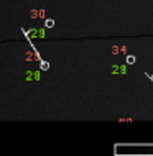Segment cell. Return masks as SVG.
<instances>
[{"mask_svg":"<svg viewBox=\"0 0 153 156\" xmlns=\"http://www.w3.org/2000/svg\"><path fill=\"white\" fill-rule=\"evenodd\" d=\"M135 61H137V59H135V56H127V64H133Z\"/></svg>","mask_w":153,"mask_h":156,"instance_id":"obj_1","label":"cell"},{"mask_svg":"<svg viewBox=\"0 0 153 156\" xmlns=\"http://www.w3.org/2000/svg\"><path fill=\"white\" fill-rule=\"evenodd\" d=\"M45 25H46V27H48V28H51V27H53V25H54V22H53V20H46V22H45Z\"/></svg>","mask_w":153,"mask_h":156,"instance_id":"obj_2","label":"cell"}]
</instances>
